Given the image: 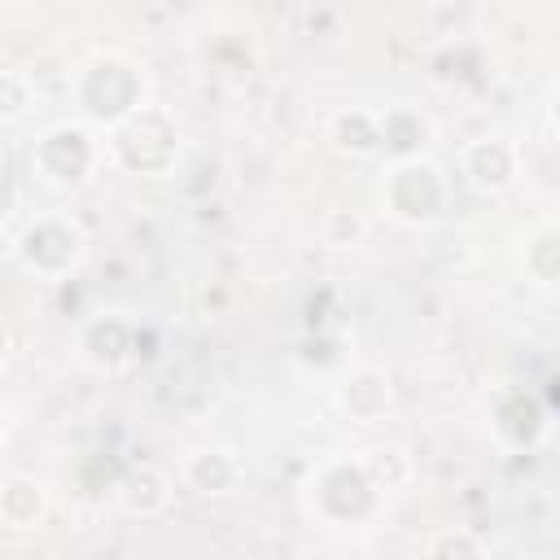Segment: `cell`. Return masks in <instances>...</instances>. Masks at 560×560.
I'll list each match as a JSON object with an SVG mask.
<instances>
[{
  "instance_id": "obj_1",
  "label": "cell",
  "mask_w": 560,
  "mask_h": 560,
  "mask_svg": "<svg viewBox=\"0 0 560 560\" xmlns=\"http://www.w3.org/2000/svg\"><path fill=\"white\" fill-rule=\"evenodd\" d=\"M512 166H516V158H512V149L499 144V140H481V144L468 149V175H472L481 188H503V184L512 179Z\"/></svg>"
},
{
  "instance_id": "obj_2",
  "label": "cell",
  "mask_w": 560,
  "mask_h": 560,
  "mask_svg": "<svg viewBox=\"0 0 560 560\" xmlns=\"http://www.w3.org/2000/svg\"><path fill=\"white\" fill-rule=\"evenodd\" d=\"M0 512H4L13 525H31V521H39V512H44V494H39V486H35V481H9L4 494H0Z\"/></svg>"
},
{
  "instance_id": "obj_3",
  "label": "cell",
  "mask_w": 560,
  "mask_h": 560,
  "mask_svg": "<svg viewBox=\"0 0 560 560\" xmlns=\"http://www.w3.org/2000/svg\"><path fill=\"white\" fill-rule=\"evenodd\" d=\"M188 477H197V486H201L206 494H219V490L236 477V468H232V459H228L223 451H206V455H197V459L188 464Z\"/></svg>"
},
{
  "instance_id": "obj_4",
  "label": "cell",
  "mask_w": 560,
  "mask_h": 560,
  "mask_svg": "<svg viewBox=\"0 0 560 560\" xmlns=\"http://www.w3.org/2000/svg\"><path fill=\"white\" fill-rule=\"evenodd\" d=\"M0 96H4L0 118H18V114L26 109V79H18V74H0Z\"/></svg>"
}]
</instances>
